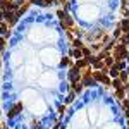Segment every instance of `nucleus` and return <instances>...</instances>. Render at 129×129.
Segmentation results:
<instances>
[{"label": "nucleus", "mask_w": 129, "mask_h": 129, "mask_svg": "<svg viewBox=\"0 0 129 129\" xmlns=\"http://www.w3.org/2000/svg\"><path fill=\"white\" fill-rule=\"evenodd\" d=\"M126 57H127V50H126V47H124V45L115 47V50H114V59L117 60V62H122Z\"/></svg>", "instance_id": "nucleus-1"}, {"label": "nucleus", "mask_w": 129, "mask_h": 129, "mask_svg": "<svg viewBox=\"0 0 129 129\" xmlns=\"http://www.w3.org/2000/svg\"><path fill=\"white\" fill-rule=\"evenodd\" d=\"M95 79L100 81V83H103V84H110V83H112L110 78L107 76V74H103L102 71H96V72H95Z\"/></svg>", "instance_id": "nucleus-2"}, {"label": "nucleus", "mask_w": 129, "mask_h": 129, "mask_svg": "<svg viewBox=\"0 0 129 129\" xmlns=\"http://www.w3.org/2000/svg\"><path fill=\"white\" fill-rule=\"evenodd\" d=\"M79 67H76V69H72L71 71V74H69V79L72 81V83H76V81H78V78H79Z\"/></svg>", "instance_id": "nucleus-3"}, {"label": "nucleus", "mask_w": 129, "mask_h": 129, "mask_svg": "<svg viewBox=\"0 0 129 129\" xmlns=\"http://www.w3.org/2000/svg\"><path fill=\"white\" fill-rule=\"evenodd\" d=\"M120 31H124V33H127V31H129V19L122 21V24H120Z\"/></svg>", "instance_id": "nucleus-4"}, {"label": "nucleus", "mask_w": 129, "mask_h": 129, "mask_svg": "<svg viewBox=\"0 0 129 129\" xmlns=\"http://www.w3.org/2000/svg\"><path fill=\"white\" fill-rule=\"evenodd\" d=\"M112 84L115 86V89H122V88H124V86H122V83H120V79H119V78H117V79H114V81H112Z\"/></svg>", "instance_id": "nucleus-5"}, {"label": "nucleus", "mask_w": 129, "mask_h": 129, "mask_svg": "<svg viewBox=\"0 0 129 129\" xmlns=\"http://www.w3.org/2000/svg\"><path fill=\"white\" fill-rule=\"evenodd\" d=\"M83 55H84V53H83V50H74V57H76V59H81V57H83Z\"/></svg>", "instance_id": "nucleus-6"}, {"label": "nucleus", "mask_w": 129, "mask_h": 129, "mask_svg": "<svg viewBox=\"0 0 129 129\" xmlns=\"http://www.w3.org/2000/svg\"><path fill=\"white\" fill-rule=\"evenodd\" d=\"M114 60H115V59H112V57H107V60H105V64H107L109 67H112V66H114Z\"/></svg>", "instance_id": "nucleus-7"}, {"label": "nucleus", "mask_w": 129, "mask_h": 129, "mask_svg": "<svg viewBox=\"0 0 129 129\" xmlns=\"http://www.w3.org/2000/svg\"><path fill=\"white\" fill-rule=\"evenodd\" d=\"M115 95H117V98H124V88L117 89V93H115Z\"/></svg>", "instance_id": "nucleus-8"}, {"label": "nucleus", "mask_w": 129, "mask_h": 129, "mask_svg": "<svg viewBox=\"0 0 129 129\" xmlns=\"http://www.w3.org/2000/svg\"><path fill=\"white\" fill-rule=\"evenodd\" d=\"M55 2H57V0H45V4H47V5H53Z\"/></svg>", "instance_id": "nucleus-9"}, {"label": "nucleus", "mask_w": 129, "mask_h": 129, "mask_svg": "<svg viewBox=\"0 0 129 129\" xmlns=\"http://www.w3.org/2000/svg\"><path fill=\"white\" fill-rule=\"evenodd\" d=\"M67 64H69V60H67V59H62V62H60V66H67Z\"/></svg>", "instance_id": "nucleus-10"}, {"label": "nucleus", "mask_w": 129, "mask_h": 129, "mask_svg": "<svg viewBox=\"0 0 129 129\" xmlns=\"http://www.w3.org/2000/svg\"><path fill=\"white\" fill-rule=\"evenodd\" d=\"M33 4H45V0H31Z\"/></svg>", "instance_id": "nucleus-11"}]
</instances>
